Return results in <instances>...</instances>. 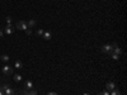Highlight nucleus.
Masks as SVG:
<instances>
[{
    "label": "nucleus",
    "instance_id": "nucleus-1",
    "mask_svg": "<svg viewBox=\"0 0 127 95\" xmlns=\"http://www.w3.org/2000/svg\"><path fill=\"white\" fill-rule=\"evenodd\" d=\"M3 90H4V95H15L17 91L13 86H10L9 84H5L3 85Z\"/></svg>",
    "mask_w": 127,
    "mask_h": 95
},
{
    "label": "nucleus",
    "instance_id": "nucleus-2",
    "mask_svg": "<svg viewBox=\"0 0 127 95\" xmlns=\"http://www.w3.org/2000/svg\"><path fill=\"white\" fill-rule=\"evenodd\" d=\"M101 51L103 52V53H112L113 52V47H112V44H104V46L101 48Z\"/></svg>",
    "mask_w": 127,
    "mask_h": 95
},
{
    "label": "nucleus",
    "instance_id": "nucleus-3",
    "mask_svg": "<svg viewBox=\"0 0 127 95\" xmlns=\"http://www.w3.org/2000/svg\"><path fill=\"white\" fill-rule=\"evenodd\" d=\"M1 71H3V74H4L5 76H10V75H13V69L10 67V66H8V65H5L4 67L1 69Z\"/></svg>",
    "mask_w": 127,
    "mask_h": 95
},
{
    "label": "nucleus",
    "instance_id": "nucleus-4",
    "mask_svg": "<svg viewBox=\"0 0 127 95\" xmlns=\"http://www.w3.org/2000/svg\"><path fill=\"white\" fill-rule=\"evenodd\" d=\"M15 27L18 28V29H20V31H25L27 28V22H24V20H19V22H17V24H15Z\"/></svg>",
    "mask_w": 127,
    "mask_h": 95
},
{
    "label": "nucleus",
    "instance_id": "nucleus-5",
    "mask_svg": "<svg viewBox=\"0 0 127 95\" xmlns=\"http://www.w3.org/2000/svg\"><path fill=\"white\" fill-rule=\"evenodd\" d=\"M14 31H15V28L12 24H7V27L4 28V33H5V34H13Z\"/></svg>",
    "mask_w": 127,
    "mask_h": 95
},
{
    "label": "nucleus",
    "instance_id": "nucleus-6",
    "mask_svg": "<svg viewBox=\"0 0 127 95\" xmlns=\"http://www.w3.org/2000/svg\"><path fill=\"white\" fill-rule=\"evenodd\" d=\"M106 87H107V90H108V91H112V90H114V89H116V85H114V82L109 81V82H107Z\"/></svg>",
    "mask_w": 127,
    "mask_h": 95
},
{
    "label": "nucleus",
    "instance_id": "nucleus-7",
    "mask_svg": "<svg viewBox=\"0 0 127 95\" xmlns=\"http://www.w3.org/2000/svg\"><path fill=\"white\" fill-rule=\"evenodd\" d=\"M24 86H25L27 90H31V89H33V82H32L31 80H27V81L24 82Z\"/></svg>",
    "mask_w": 127,
    "mask_h": 95
},
{
    "label": "nucleus",
    "instance_id": "nucleus-8",
    "mask_svg": "<svg viewBox=\"0 0 127 95\" xmlns=\"http://www.w3.org/2000/svg\"><path fill=\"white\" fill-rule=\"evenodd\" d=\"M14 67L15 69H18V70H20V69H23V63H22V61H19V60H17L15 62H14Z\"/></svg>",
    "mask_w": 127,
    "mask_h": 95
},
{
    "label": "nucleus",
    "instance_id": "nucleus-9",
    "mask_svg": "<svg viewBox=\"0 0 127 95\" xmlns=\"http://www.w3.org/2000/svg\"><path fill=\"white\" fill-rule=\"evenodd\" d=\"M36 24H37V22L34 19H31V20H28V23H27V27H28V28H33V27H36Z\"/></svg>",
    "mask_w": 127,
    "mask_h": 95
},
{
    "label": "nucleus",
    "instance_id": "nucleus-10",
    "mask_svg": "<svg viewBox=\"0 0 127 95\" xmlns=\"http://www.w3.org/2000/svg\"><path fill=\"white\" fill-rule=\"evenodd\" d=\"M43 38H45V40H51V33H50V32H45V33H43Z\"/></svg>",
    "mask_w": 127,
    "mask_h": 95
},
{
    "label": "nucleus",
    "instance_id": "nucleus-11",
    "mask_svg": "<svg viewBox=\"0 0 127 95\" xmlns=\"http://www.w3.org/2000/svg\"><path fill=\"white\" fill-rule=\"evenodd\" d=\"M9 60H10V58H9L8 55H3V56H1V61H3V62H8Z\"/></svg>",
    "mask_w": 127,
    "mask_h": 95
},
{
    "label": "nucleus",
    "instance_id": "nucleus-12",
    "mask_svg": "<svg viewBox=\"0 0 127 95\" xmlns=\"http://www.w3.org/2000/svg\"><path fill=\"white\" fill-rule=\"evenodd\" d=\"M28 94L29 95H38V91L36 89H31V90H28Z\"/></svg>",
    "mask_w": 127,
    "mask_h": 95
},
{
    "label": "nucleus",
    "instance_id": "nucleus-13",
    "mask_svg": "<svg viewBox=\"0 0 127 95\" xmlns=\"http://www.w3.org/2000/svg\"><path fill=\"white\" fill-rule=\"evenodd\" d=\"M14 81H17V82L22 81V76L20 75H14Z\"/></svg>",
    "mask_w": 127,
    "mask_h": 95
},
{
    "label": "nucleus",
    "instance_id": "nucleus-14",
    "mask_svg": "<svg viewBox=\"0 0 127 95\" xmlns=\"http://www.w3.org/2000/svg\"><path fill=\"white\" fill-rule=\"evenodd\" d=\"M109 55H111V57H112L113 60H118V58H119V56H118V55H116L114 52H112V53H109Z\"/></svg>",
    "mask_w": 127,
    "mask_h": 95
},
{
    "label": "nucleus",
    "instance_id": "nucleus-15",
    "mask_svg": "<svg viewBox=\"0 0 127 95\" xmlns=\"http://www.w3.org/2000/svg\"><path fill=\"white\" fill-rule=\"evenodd\" d=\"M19 95H29V94H28V90H27V89H24V90L19 91Z\"/></svg>",
    "mask_w": 127,
    "mask_h": 95
},
{
    "label": "nucleus",
    "instance_id": "nucleus-16",
    "mask_svg": "<svg viewBox=\"0 0 127 95\" xmlns=\"http://www.w3.org/2000/svg\"><path fill=\"white\" fill-rule=\"evenodd\" d=\"M112 95H121V93L118 89H114V90H112Z\"/></svg>",
    "mask_w": 127,
    "mask_h": 95
},
{
    "label": "nucleus",
    "instance_id": "nucleus-17",
    "mask_svg": "<svg viewBox=\"0 0 127 95\" xmlns=\"http://www.w3.org/2000/svg\"><path fill=\"white\" fill-rule=\"evenodd\" d=\"M24 32H25V34H27V36H31V34H32V29H31V28H27Z\"/></svg>",
    "mask_w": 127,
    "mask_h": 95
},
{
    "label": "nucleus",
    "instance_id": "nucleus-18",
    "mask_svg": "<svg viewBox=\"0 0 127 95\" xmlns=\"http://www.w3.org/2000/svg\"><path fill=\"white\" fill-rule=\"evenodd\" d=\"M43 33H45V31H43V29H38L37 31V36H43Z\"/></svg>",
    "mask_w": 127,
    "mask_h": 95
},
{
    "label": "nucleus",
    "instance_id": "nucleus-19",
    "mask_svg": "<svg viewBox=\"0 0 127 95\" xmlns=\"http://www.w3.org/2000/svg\"><path fill=\"white\" fill-rule=\"evenodd\" d=\"M5 20H7L8 24H12V16H7V18H5Z\"/></svg>",
    "mask_w": 127,
    "mask_h": 95
},
{
    "label": "nucleus",
    "instance_id": "nucleus-20",
    "mask_svg": "<svg viewBox=\"0 0 127 95\" xmlns=\"http://www.w3.org/2000/svg\"><path fill=\"white\" fill-rule=\"evenodd\" d=\"M0 95H4V90H3V85L0 82Z\"/></svg>",
    "mask_w": 127,
    "mask_h": 95
},
{
    "label": "nucleus",
    "instance_id": "nucleus-21",
    "mask_svg": "<svg viewBox=\"0 0 127 95\" xmlns=\"http://www.w3.org/2000/svg\"><path fill=\"white\" fill-rule=\"evenodd\" d=\"M98 95H109V93L108 91H102V93H99Z\"/></svg>",
    "mask_w": 127,
    "mask_h": 95
},
{
    "label": "nucleus",
    "instance_id": "nucleus-22",
    "mask_svg": "<svg viewBox=\"0 0 127 95\" xmlns=\"http://www.w3.org/2000/svg\"><path fill=\"white\" fill-rule=\"evenodd\" d=\"M3 37H4V31L0 29V38H3Z\"/></svg>",
    "mask_w": 127,
    "mask_h": 95
},
{
    "label": "nucleus",
    "instance_id": "nucleus-23",
    "mask_svg": "<svg viewBox=\"0 0 127 95\" xmlns=\"http://www.w3.org/2000/svg\"><path fill=\"white\" fill-rule=\"evenodd\" d=\"M47 95H59V94H57V93H48Z\"/></svg>",
    "mask_w": 127,
    "mask_h": 95
},
{
    "label": "nucleus",
    "instance_id": "nucleus-24",
    "mask_svg": "<svg viewBox=\"0 0 127 95\" xmlns=\"http://www.w3.org/2000/svg\"><path fill=\"white\" fill-rule=\"evenodd\" d=\"M83 95H90L89 93H84V94H83Z\"/></svg>",
    "mask_w": 127,
    "mask_h": 95
}]
</instances>
